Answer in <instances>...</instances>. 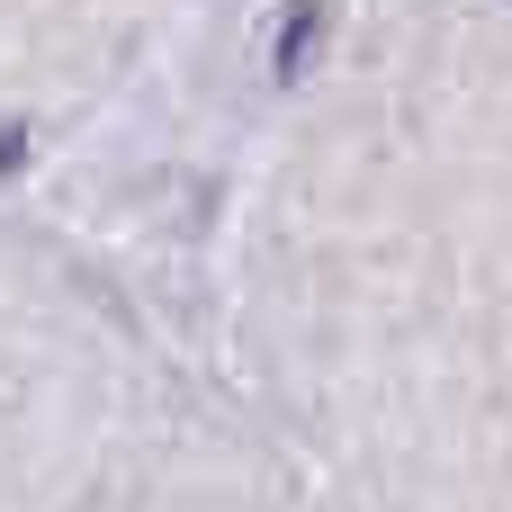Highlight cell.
<instances>
[{
	"label": "cell",
	"instance_id": "1",
	"mask_svg": "<svg viewBox=\"0 0 512 512\" xmlns=\"http://www.w3.org/2000/svg\"><path fill=\"white\" fill-rule=\"evenodd\" d=\"M315 27H324V0H288V18H279V81H297L306 72V54H315Z\"/></svg>",
	"mask_w": 512,
	"mask_h": 512
},
{
	"label": "cell",
	"instance_id": "2",
	"mask_svg": "<svg viewBox=\"0 0 512 512\" xmlns=\"http://www.w3.org/2000/svg\"><path fill=\"white\" fill-rule=\"evenodd\" d=\"M18 162H27V135H18V126H0V171H18Z\"/></svg>",
	"mask_w": 512,
	"mask_h": 512
}]
</instances>
